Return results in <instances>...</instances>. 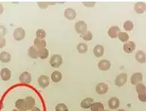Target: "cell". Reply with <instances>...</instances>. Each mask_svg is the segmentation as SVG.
<instances>
[{"instance_id":"4dcf8cb0","label":"cell","mask_w":146,"mask_h":111,"mask_svg":"<svg viewBox=\"0 0 146 111\" xmlns=\"http://www.w3.org/2000/svg\"><path fill=\"white\" fill-rule=\"evenodd\" d=\"M36 36L37 38H40V39H44L46 36V34L45 30H43L42 29H38L36 32Z\"/></svg>"},{"instance_id":"f546056e","label":"cell","mask_w":146,"mask_h":111,"mask_svg":"<svg viewBox=\"0 0 146 111\" xmlns=\"http://www.w3.org/2000/svg\"><path fill=\"white\" fill-rule=\"evenodd\" d=\"M134 27V24L133 22L131 21H126L124 23H123V28L124 30H127V31H131Z\"/></svg>"},{"instance_id":"ba28073f","label":"cell","mask_w":146,"mask_h":111,"mask_svg":"<svg viewBox=\"0 0 146 111\" xmlns=\"http://www.w3.org/2000/svg\"><path fill=\"white\" fill-rule=\"evenodd\" d=\"M134 10L138 14H143L146 11V4L144 2H136L133 7Z\"/></svg>"},{"instance_id":"4fadbf2b","label":"cell","mask_w":146,"mask_h":111,"mask_svg":"<svg viewBox=\"0 0 146 111\" xmlns=\"http://www.w3.org/2000/svg\"><path fill=\"white\" fill-rule=\"evenodd\" d=\"M119 100L117 97H111L108 101V106L111 110H116L119 107Z\"/></svg>"},{"instance_id":"52a82bcc","label":"cell","mask_w":146,"mask_h":111,"mask_svg":"<svg viewBox=\"0 0 146 111\" xmlns=\"http://www.w3.org/2000/svg\"><path fill=\"white\" fill-rule=\"evenodd\" d=\"M37 82H38L39 86L42 88H46L50 84V79H49V78L47 77L46 75H41V76H39L38 79H37Z\"/></svg>"},{"instance_id":"8fae6325","label":"cell","mask_w":146,"mask_h":111,"mask_svg":"<svg viewBox=\"0 0 146 111\" xmlns=\"http://www.w3.org/2000/svg\"><path fill=\"white\" fill-rule=\"evenodd\" d=\"M123 51L126 53L130 54V53L133 52L135 51V49H136V43L134 42H131H131H127L123 44Z\"/></svg>"},{"instance_id":"ac0fdd59","label":"cell","mask_w":146,"mask_h":111,"mask_svg":"<svg viewBox=\"0 0 146 111\" xmlns=\"http://www.w3.org/2000/svg\"><path fill=\"white\" fill-rule=\"evenodd\" d=\"M94 54L96 57H101L104 54V47L102 45H96L94 48Z\"/></svg>"},{"instance_id":"7a4b0ae2","label":"cell","mask_w":146,"mask_h":111,"mask_svg":"<svg viewBox=\"0 0 146 111\" xmlns=\"http://www.w3.org/2000/svg\"><path fill=\"white\" fill-rule=\"evenodd\" d=\"M75 30L78 34H83L87 31V25L84 21H79L75 25Z\"/></svg>"},{"instance_id":"74e56055","label":"cell","mask_w":146,"mask_h":111,"mask_svg":"<svg viewBox=\"0 0 146 111\" xmlns=\"http://www.w3.org/2000/svg\"><path fill=\"white\" fill-rule=\"evenodd\" d=\"M6 45V39L4 37H0V48H3Z\"/></svg>"},{"instance_id":"1f68e13d","label":"cell","mask_w":146,"mask_h":111,"mask_svg":"<svg viewBox=\"0 0 146 111\" xmlns=\"http://www.w3.org/2000/svg\"><path fill=\"white\" fill-rule=\"evenodd\" d=\"M82 38H83V39L84 41H90V40H92V38H93V34L91 33L89 30H87V31L85 32L84 34H82Z\"/></svg>"},{"instance_id":"4316f807","label":"cell","mask_w":146,"mask_h":111,"mask_svg":"<svg viewBox=\"0 0 146 111\" xmlns=\"http://www.w3.org/2000/svg\"><path fill=\"white\" fill-rule=\"evenodd\" d=\"M49 56V51L46 48H42V49H38V57L45 60Z\"/></svg>"},{"instance_id":"60d3db41","label":"cell","mask_w":146,"mask_h":111,"mask_svg":"<svg viewBox=\"0 0 146 111\" xmlns=\"http://www.w3.org/2000/svg\"><path fill=\"white\" fill-rule=\"evenodd\" d=\"M117 111H126V110H123V109H119V110H117Z\"/></svg>"},{"instance_id":"30bf717a","label":"cell","mask_w":146,"mask_h":111,"mask_svg":"<svg viewBox=\"0 0 146 111\" xmlns=\"http://www.w3.org/2000/svg\"><path fill=\"white\" fill-rule=\"evenodd\" d=\"M64 16L70 21H72L74 19H76V11L74 10L73 8L68 7L64 11Z\"/></svg>"},{"instance_id":"83f0119b","label":"cell","mask_w":146,"mask_h":111,"mask_svg":"<svg viewBox=\"0 0 146 111\" xmlns=\"http://www.w3.org/2000/svg\"><path fill=\"white\" fill-rule=\"evenodd\" d=\"M118 38H119V39L121 42H127L128 41V39H129V35L125 33V32H119V35H118Z\"/></svg>"},{"instance_id":"d6a6232c","label":"cell","mask_w":146,"mask_h":111,"mask_svg":"<svg viewBox=\"0 0 146 111\" xmlns=\"http://www.w3.org/2000/svg\"><path fill=\"white\" fill-rule=\"evenodd\" d=\"M55 111H68V106L63 103H59L55 106Z\"/></svg>"},{"instance_id":"e0dca14e","label":"cell","mask_w":146,"mask_h":111,"mask_svg":"<svg viewBox=\"0 0 146 111\" xmlns=\"http://www.w3.org/2000/svg\"><path fill=\"white\" fill-rule=\"evenodd\" d=\"M94 103V100L93 98H90V97H87V98H84L82 101L80 102V106L83 108V109H89L91 106L93 105Z\"/></svg>"},{"instance_id":"44dd1931","label":"cell","mask_w":146,"mask_h":111,"mask_svg":"<svg viewBox=\"0 0 146 111\" xmlns=\"http://www.w3.org/2000/svg\"><path fill=\"white\" fill-rule=\"evenodd\" d=\"M28 55L29 56V57L33 59L39 58L38 57V49L35 48L34 46H32L28 50Z\"/></svg>"},{"instance_id":"3957f363","label":"cell","mask_w":146,"mask_h":111,"mask_svg":"<svg viewBox=\"0 0 146 111\" xmlns=\"http://www.w3.org/2000/svg\"><path fill=\"white\" fill-rule=\"evenodd\" d=\"M127 75L125 73H122L119 74L115 80V84L117 87H123L127 83Z\"/></svg>"},{"instance_id":"2e32d148","label":"cell","mask_w":146,"mask_h":111,"mask_svg":"<svg viewBox=\"0 0 146 111\" xmlns=\"http://www.w3.org/2000/svg\"><path fill=\"white\" fill-rule=\"evenodd\" d=\"M25 106H26V110H33L34 108V106H35V100L33 97L32 96H27L26 98L25 99Z\"/></svg>"},{"instance_id":"d590c367","label":"cell","mask_w":146,"mask_h":111,"mask_svg":"<svg viewBox=\"0 0 146 111\" xmlns=\"http://www.w3.org/2000/svg\"><path fill=\"white\" fill-rule=\"evenodd\" d=\"M37 5L40 8H42V9H45L48 7V3L47 2H37Z\"/></svg>"},{"instance_id":"d6986e66","label":"cell","mask_w":146,"mask_h":111,"mask_svg":"<svg viewBox=\"0 0 146 111\" xmlns=\"http://www.w3.org/2000/svg\"><path fill=\"white\" fill-rule=\"evenodd\" d=\"M34 47L36 48L37 49H42V48H46V42L44 40V39H40V38H36L34 39Z\"/></svg>"},{"instance_id":"836d02e7","label":"cell","mask_w":146,"mask_h":111,"mask_svg":"<svg viewBox=\"0 0 146 111\" xmlns=\"http://www.w3.org/2000/svg\"><path fill=\"white\" fill-rule=\"evenodd\" d=\"M83 4L87 7H94L95 6V2H92V1H84L83 2Z\"/></svg>"},{"instance_id":"7bdbcfd3","label":"cell","mask_w":146,"mask_h":111,"mask_svg":"<svg viewBox=\"0 0 146 111\" xmlns=\"http://www.w3.org/2000/svg\"><path fill=\"white\" fill-rule=\"evenodd\" d=\"M103 111H110V110H103Z\"/></svg>"},{"instance_id":"9a60e30c","label":"cell","mask_w":146,"mask_h":111,"mask_svg":"<svg viewBox=\"0 0 146 111\" xmlns=\"http://www.w3.org/2000/svg\"><path fill=\"white\" fill-rule=\"evenodd\" d=\"M120 30L118 26H111L108 30V35L111 38H116L119 34Z\"/></svg>"},{"instance_id":"d4e9b609","label":"cell","mask_w":146,"mask_h":111,"mask_svg":"<svg viewBox=\"0 0 146 111\" xmlns=\"http://www.w3.org/2000/svg\"><path fill=\"white\" fill-rule=\"evenodd\" d=\"M90 109H91V111H103L104 106L101 102H94L90 107Z\"/></svg>"},{"instance_id":"7c38bea8","label":"cell","mask_w":146,"mask_h":111,"mask_svg":"<svg viewBox=\"0 0 146 111\" xmlns=\"http://www.w3.org/2000/svg\"><path fill=\"white\" fill-rule=\"evenodd\" d=\"M110 62L108 60H102L100 61L99 63H98V68L100 70L102 71H107L110 69Z\"/></svg>"},{"instance_id":"ab89813d","label":"cell","mask_w":146,"mask_h":111,"mask_svg":"<svg viewBox=\"0 0 146 111\" xmlns=\"http://www.w3.org/2000/svg\"><path fill=\"white\" fill-rule=\"evenodd\" d=\"M31 111H41V110L39 109V108H36V107H34Z\"/></svg>"},{"instance_id":"b9f144b4","label":"cell","mask_w":146,"mask_h":111,"mask_svg":"<svg viewBox=\"0 0 146 111\" xmlns=\"http://www.w3.org/2000/svg\"><path fill=\"white\" fill-rule=\"evenodd\" d=\"M12 111H21V110H12Z\"/></svg>"},{"instance_id":"484cf974","label":"cell","mask_w":146,"mask_h":111,"mask_svg":"<svg viewBox=\"0 0 146 111\" xmlns=\"http://www.w3.org/2000/svg\"><path fill=\"white\" fill-rule=\"evenodd\" d=\"M77 51H78L79 53H81V54H83V53H85L88 52V50H89V48H88V45L86 44V43H84V42H80V43H79L78 45H77Z\"/></svg>"},{"instance_id":"ffe728a7","label":"cell","mask_w":146,"mask_h":111,"mask_svg":"<svg viewBox=\"0 0 146 111\" xmlns=\"http://www.w3.org/2000/svg\"><path fill=\"white\" fill-rule=\"evenodd\" d=\"M11 56L9 52H3L0 53V61L3 63H8L10 62Z\"/></svg>"},{"instance_id":"8d00e7d4","label":"cell","mask_w":146,"mask_h":111,"mask_svg":"<svg viewBox=\"0 0 146 111\" xmlns=\"http://www.w3.org/2000/svg\"><path fill=\"white\" fill-rule=\"evenodd\" d=\"M138 98L141 102H146V92L145 93H141V94H138Z\"/></svg>"},{"instance_id":"6da1fadb","label":"cell","mask_w":146,"mask_h":111,"mask_svg":"<svg viewBox=\"0 0 146 111\" xmlns=\"http://www.w3.org/2000/svg\"><path fill=\"white\" fill-rule=\"evenodd\" d=\"M50 64L53 68H58L63 64V58L60 55L54 54V55H53L50 60Z\"/></svg>"},{"instance_id":"cb8c5ba5","label":"cell","mask_w":146,"mask_h":111,"mask_svg":"<svg viewBox=\"0 0 146 111\" xmlns=\"http://www.w3.org/2000/svg\"><path fill=\"white\" fill-rule=\"evenodd\" d=\"M63 78V75L62 74L59 72V71H54L52 74H51V80H52L54 83H58L62 80Z\"/></svg>"},{"instance_id":"f35d334b","label":"cell","mask_w":146,"mask_h":111,"mask_svg":"<svg viewBox=\"0 0 146 111\" xmlns=\"http://www.w3.org/2000/svg\"><path fill=\"white\" fill-rule=\"evenodd\" d=\"M3 12V7L2 5V3H0V15Z\"/></svg>"},{"instance_id":"5bb4252c","label":"cell","mask_w":146,"mask_h":111,"mask_svg":"<svg viewBox=\"0 0 146 111\" xmlns=\"http://www.w3.org/2000/svg\"><path fill=\"white\" fill-rule=\"evenodd\" d=\"M0 75H1L2 79L3 81H8L11 78V72L9 69L3 68V69H2L1 72H0Z\"/></svg>"},{"instance_id":"277c9868","label":"cell","mask_w":146,"mask_h":111,"mask_svg":"<svg viewBox=\"0 0 146 111\" xmlns=\"http://www.w3.org/2000/svg\"><path fill=\"white\" fill-rule=\"evenodd\" d=\"M25 37V31L23 28H17L13 32V38L17 41H21L24 39Z\"/></svg>"},{"instance_id":"e575fe53","label":"cell","mask_w":146,"mask_h":111,"mask_svg":"<svg viewBox=\"0 0 146 111\" xmlns=\"http://www.w3.org/2000/svg\"><path fill=\"white\" fill-rule=\"evenodd\" d=\"M6 34H7V29H6V27L0 25V37L5 36Z\"/></svg>"},{"instance_id":"5b68a950","label":"cell","mask_w":146,"mask_h":111,"mask_svg":"<svg viewBox=\"0 0 146 111\" xmlns=\"http://www.w3.org/2000/svg\"><path fill=\"white\" fill-rule=\"evenodd\" d=\"M19 80L21 83H25V84H29L32 81V76L30 73L29 72H23L20 75Z\"/></svg>"},{"instance_id":"f1b7e54d","label":"cell","mask_w":146,"mask_h":111,"mask_svg":"<svg viewBox=\"0 0 146 111\" xmlns=\"http://www.w3.org/2000/svg\"><path fill=\"white\" fill-rule=\"evenodd\" d=\"M136 91L138 94L145 93V92H146L145 85L143 84L142 83H138L137 85H136Z\"/></svg>"},{"instance_id":"9c48e42d","label":"cell","mask_w":146,"mask_h":111,"mask_svg":"<svg viewBox=\"0 0 146 111\" xmlns=\"http://www.w3.org/2000/svg\"><path fill=\"white\" fill-rule=\"evenodd\" d=\"M108 89H109L108 85L106 84V83H98L96 86V91L99 95L106 94L107 92Z\"/></svg>"},{"instance_id":"8992f818","label":"cell","mask_w":146,"mask_h":111,"mask_svg":"<svg viewBox=\"0 0 146 111\" xmlns=\"http://www.w3.org/2000/svg\"><path fill=\"white\" fill-rule=\"evenodd\" d=\"M143 80V74L141 73H135L131 75V85H137L138 83H141Z\"/></svg>"},{"instance_id":"7402d4cb","label":"cell","mask_w":146,"mask_h":111,"mask_svg":"<svg viewBox=\"0 0 146 111\" xmlns=\"http://www.w3.org/2000/svg\"><path fill=\"white\" fill-rule=\"evenodd\" d=\"M136 60L141 64H144L146 61V55L143 51H138L136 53Z\"/></svg>"},{"instance_id":"603a6c76","label":"cell","mask_w":146,"mask_h":111,"mask_svg":"<svg viewBox=\"0 0 146 111\" xmlns=\"http://www.w3.org/2000/svg\"><path fill=\"white\" fill-rule=\"evenodd\" d=\"M16 107L17 108V110H19L27 111L25 99H18L16 101Z\"/></svg>"}]
</instances>
